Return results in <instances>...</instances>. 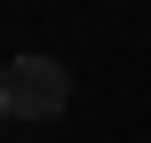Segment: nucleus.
I'll use <instances>...</instances> for the list:
<instances>
[{
    "mask_svg": "<svg viewBox=\"0 0 151 143\" xmlns=\"http://www.w3.org/2000/svg\"><path fill=\"white\" fill-rule=\"evenodd\" d=\"M64 103H72V72L56 56H16L0 72V111L8 119H56Z\"/></svg>",
    "mask_w": 151,
    "mask_h": 143,
    "instance_id": "1",
    "label": "nucleus"
}]
</instances>
